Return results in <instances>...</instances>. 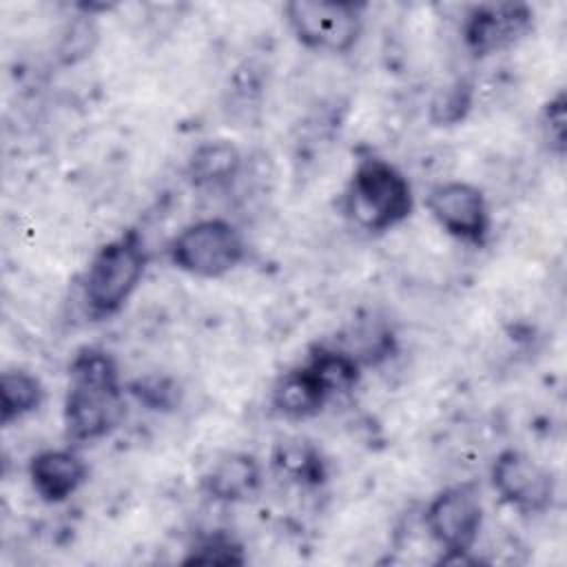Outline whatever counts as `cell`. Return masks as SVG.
I'll return each mask as SVG.
<instances>
[{"instance_id": "9", "label": "cell", "mask_w": 567, "mask_h": 567, "mask_svg": "<svg viewBox=\"0 0 567 567\" xmlns=\"http://www.w3.org/2000/svg\"><path fill=\"white\" fill-rule=\"evenodd\" d=\"M534 29V9L525 2H485L472 7L461 22V38L474 58L512 49Z\"/></svg>"}, {"instance_id": "19", "label": "cell", "mask_w": 567, "mask_h": 567, "mask_svg": "<svg viewBox=\"0 0 567 567\" xmlns=\"http://www.w3.org/2000/svg\"><path fill=\"white\" fill-rule=\"evenodd\" d=\"M565 122H567V100L565 93L558 91L540 113V131L547 148L563 157L565 153Z\"/></svg>"}, {"instance_id": "4", "label": "cell", "mask_w": 567, "mask_h": 567, "mask_svg": "<svg viewBox=\"0 0 567 567\" xmlns=\"http://www.w3.org/2000/svg\"><path fill=\"white\" fill-rule=\"evenodd\" d=\"M168 259L186 275L219 279L246 259V239L228 219H197L173 237L168 244Z\"/></svg>"}, {"instance_id": "15", "label": "cell", "mask_w": 567, "mask_h": 567, "mask_svg": "<svg viewBox=\"0 0 567 567\" xmlns=\"http://www.w3.org/2000/svg\"><path fill=\"white\" fill-rule=\"evenodd\" d=\"M332 396L352 392L361 381L363 363L339 343H317L303 361Z\"/></svg>"}, {"instance_id": "12", "label": "cell", "mask_w": 567, "mask_h": 567, "mask_svg": "<svg viewBox=\"0 0 567 567\" xmlns=\"http://www.w3.org/2000/svg\"><path fill=\"white\" fill-rule=\"evenodd\" d=\"M334 396L321 383V379L306 365H297L284 372L272 385L270 405L288 421H306L317 416Z\"/></svg>"}, {"instance_id": "16", "label": "cell", "mask_w": 567, "mask_h": 567, "mask_svg": "<svg viewBox=\"0 0 567 567\" xmlns=\"http://www.w3.org/2000/svg\"><path fill=\"white\" fill-rule=\"evenodd\" d=\"M44 403L42 381L27 370H4L0 374V423L11 425Z\"/></svg>"}, {"instance_id": "20", "label": "cell", "mask_w": 567, "mask_h": 567, "mask_svg": "<svg viewBox=\"0 0 567 567\" xmlns=\"http://www.w3.org/2000/svg\"><path fill=\"white\" fill-rule=\"evenodd\" d=\"M186 563L235 565V563H244V554H241V545H237L233 538L215 534V536L204 538L199 545H195L190 549V556L186 558Z\"/></svg>"}, {"instance_id": "13", "label": "cell", "mask_w": 567, "mask_h": 567, "mask_svg": "<svg viewBox=\"0 0 567 567\" xmlns=\"http://www.w3.org/2000/svg\"><path fill=\"white\" fill-rule=\"evenodd\" d=\"M270 465L279 476L301 487H319L328 478V465L321 450L301 436L279 441L272 450Z\"/></svg>"}, {"instance_id": "2", "label": "cell", "mask_w": 567, "mask_h": 567, "mask_svg": "<svg viewBox=\"0 0 567 567\" xmlns=\"http://www.w3.org/2000/svg\"><path fill=\"white\" fill-rule=\"evenodd\" d=\"M343 206L346 215L359 228L385 233L401 226L412 215V184L388 159L368 155L352 168Z\"/></svg>"}, {"instance_id": "5", "label": "cell", "mask_w": 567, "mask_h": 567, "mask_svg": "<svg viewBox=\"0 0 567 567\" xmlns=\"http://www.w3.org/2000/svg\"><path fill=\"white\" fill-rule=\"evenodd\" d=\"M365 9V2L352 0H292L284 4V16L301 47L343 55L363 33Z\"/></svg>"}, {"instance_id": "1", "label": "cell", "mask_w": 567, "mask_h": 567, "mask_svg": "<svg viewBox=\"0 0 567 567\" xmlns=\"http://www.w3.org/2000/svg\"><path fill=\"white\" fill-rule=\"evenodd\" d=\"M124 419V385L115 359L102 348H82L69 365L62 405L66 439L93 443L109 436Z\"/></svg>"}, {"instance_id": "21", "label": "cell", "mask_w": 567, "mask_h": 567, "mask_svg": "<svg viewBox=\"0 0 567 567\" xmlns=\"http://www.w3.org/2000/svg\"><path fill=\"white\" fill-rule=\"evenodd\" d=\"M128 392L151 410H166L173 408L177 401V388L168 379L159 377L137 379L128 385Z\"/></svg>"}, {"instance_id": "7", "label": "cell", "mask_w": 567, "mask_h": 567, "mask_svg": "<svg viewBox=\"0 0 567 567\" xmlns=\"http://www.w3.org/2000/svg\"><path fill=\"white\" fill-rule=\"evenodd\" d=\"M425 208L443 233L461 244L481 248L489 239L492 215L483 190L470 182L450 179L430 188Z\"/></svg>"}, {"instance_id": "11", "label": "cell", "mask_w": 567, "mask_h": 567, "mask_svg": "<svg viewBox=\"0 0 567 567\" xmlns=\"http://www.w3.org/2000/svg\"><path fill=\"white\" fill-rule=\"evenodd\" d=\"M264 481L261 463L248 452H230L217 458L202 476V489L217 503H244Z\"/></svg>"}, {"instance_id": "10", "label": "cell", "mask_w": 567, "mask_h": 567, "mask_svg": "<svg viewBox=\"0 0 567 567\" xmlns=\"http://www.w3.org/2000/svg\"><path fill=\"white\" fill-rule=\"evenodd\" d=\"M27 474L38 498L49 505H58L71 498L86 483L89 465L75 450L55 447L33 454Z\"/></svg>"}, {"instance_id": "3", "label": "cell", "mask_w": 567, "mask_h": 567, "mask_svg": "<svg viewBox=\"0 0 567 567\" xmlns=\"http://www.w3.org/2000/svg\"><path fill=\"white\" fill-rule=\"evenodd\" d=\"M148 264V250L135 228L122 230L93 255L84 284L82 301L93 319L117 315L137 290Z\"/></svg>"}, {"instance_id": "6", "label": "cell", "mask_w": 567, "mask_h": 567, "mask_svg": "<svg viewBox=\"0 0 567 567\" xmlns=\"http://www.w3.org/2000/svg\"><path fill=\"white\" fill-rule=\"evenodd\" d=\"M483 501L474 483L443 487L425 507L423 525L445 554V560H463L478 543L483 529Z\"/></svg>"}, {"instance_id": "18", "label": "cell", "mask_w": 567, "mask_h": 567, "mask_svg": "<svg viewBox=\"0 0 567 567\" xmlns=\"http://www.w3.org/2000/svg\"><path fill=\"white\" fill-rule=\"evenodd\" d=\"M97 44V27L93 16H78L64 31L60 47H58V58L62 64H75L91 55V51Z\"/></svg>"}, {"instance_id": "17", "label": "cell", "mask_w": 567, "mask_h": 567, "mask_svg": "<svg viewBox=\"0 0 567 567\" xmlns=\"http://www.w3.org/2000/svg\"><path fill=\"white\" fill-rule=\"evenodd\" d=\"M472 84L465 80H456L450 86L441 89L430 104V120L436 126H452L465 120L472 109Z\"/></svg>"}, {"instance_id": "14", "label": "cell", "mask_w": 567, "mask_h": 567, "mask_svg": "<svg viewBox=\"0 0 567 567\" xmlns=\"http://www.w3.org/2000/svg\"><path fill=\"white\" fill-rule=\"evenodd\" d=\"M239 168L241 151L230 140H208L190 153L186 175L195 188H215L235 179Z\"/></svg>"}, {"instance_id": "8", "label": "cell", "mask_w": 567, "mask_h": 567, "mask_svg": "<svg viewBox=\"0 0 567 567\" xmlns=\"http://www.w3.org/2000/svg\"><path fill=\"white\" fill-rule=\"evenodd\" d=\"M489 478L498 498L520 514H545L554 505V474L520 450L498 452Z\"/></svg>"}]
</instances>
